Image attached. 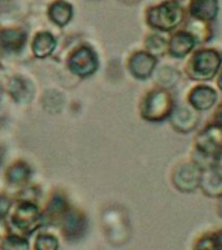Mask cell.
I'll return each mask as SVG.
<instances>
[{
	"instance_id": "1",
	"label": "cell",
	"mask_w": 222,
	"mask_h": 250,
	"mask_svg": "<svg viewBox=\"0 0 222 250\" xmlns=\"http://www.w3.org/2000/svg\"><path fill=\"white\" fill-rule=\"evenodd\" d=\"M222 66V51L217 47L199 46L183 60V77L192 82H212Z\"/></svg>"
},
{
	"instance_id": "2",
	"label": "cell",
	"mask_w": 222,
	"mask_h": 250,
	"mask_svg": "<svg viewBox=\"0 0 222 250\" xmlns=\"http://www.w3.org/2000/svg\"><path fill=\"white\" fill-rule=\"evenodd\" d=\"M185 5L173 0H160L148 5L144 11V21L149 30L170 34L186 22Z\"/></svg>"
},
{
	"instance_id": "3",
	"label": "cell",
	"mask_w": 222,
	"mask_h": 250,
	"mask_svg": "<svg viewBox=\"0 0 222 250\" xmlns=\"http://www.w3.org/2000/svg\"><path fill=\"white\" fill-rule=\"evenodd\" d=\"M221 155L222 126L209 120L195 134L190 158L204 169L217 163V159Z\"/></svg>"
},
{
	"instance_id": "4",
	"label": "cell",
	"mask_w": 222,
	"mask_h": 250,
	"mask_svg": "<svg viewBox=\"0 0 222 250\" xmlns=\"http://www.w3.org/2000/svg\"><path fill=\"white\" fill-rule=\"evenodd\" d=\"M177 103L171 90L153 86L139 102V116L149 124H161L169 120Z\"/></svg>"
},
{
	"instance_id": "5",
	"label": "cell",
	"mask_w": 222,
	"mask_h": 250,
	"mask_svg": "<svg viewBox=\"0 0 222 250\" xmlns=\"http://www.w3.org/2000/svg\"><path fill=\"white\" fill-rule=\"evenodd\" d=\"M203 168L191 158L181 160L171 168L170 183L175 190L183 194H191L199 190Z\"/></svg>"
},
{
	"instance_id": "6",
	"label": "cell",
	"mask_w": 222,
	"mask_h": 250,
	"mask_svg": "<svg viewBox=\"0 0 222 250\" xmlns=\"http://www.w3.org/2000/svg\"><path fill=\"white\" fill-rule=\"evenodd\" d=\"M43 214L34 202L21 201L11 214V224L21 234L29 236L43 226Z\"/></svg>"
},
{
	"instance_id": "7",
	"label": "cell",
	"mask_w": 222,
	"mask_h": 250,
	"mask_svg": "<svg viewBox=\"0 0 222 250\" xmlns=\"http://www.w3.org/2000/svg\"><path fill=\"white\" fill-rule=\"evenodd\" d=\"M220 99L221 93L209 82H194V85L188 87L185 95V102L187 104H190L200 113L212 111Z\"/></svg>"
},
{
	"instance_id": "8",
	"label": "cell",
	"mask_w": 222,
	"mask_h": 250,
	"mask_svg": "<svg viewBox=\"0 0 222 250\" xmlns=\"http://www.w3.org/2000/svg\"><path fill=\"white\" fill-rule=\"evenodd\" d=\"M167 123L175 133L190 134L199 128L202 123V113L187 104L185 101L181 103L177 102Z\"/></svg>"
},
{
	"instance_id": "9",
	"label": "cell",
	"mask_w": 222,
	"mask_h": 250,
	"mask_svg": "<svg viewBox=\"0 0 222 250\" xmlns=\"http://www.w3.org/2000/svg\"><path fill=\"white\" fill-rule=\"evenodd\" d=\"M157 65L159 59L147 52L144 48L132 51L126 62L129 73L138 81H147L152 78Z\"/></svg>"
},
{
	"instance_id": "10",
	"label": "cell",
	"mask_w": 222,
	"mask_h": 250,
	"mask_svg": "<svg viewBox=\"0 0 222 250\" xmlns=\"http://www.w3.org/2000/svg\"><path fill=\"white\" fill-rule=\"evenodd\" d=\"M70 72L79 77H89L99 68V58L96 52L89 46H81L73 51L68 60Z\"/></svg>"
},
{
	"instance_id": "11",
	"label": "cell",
	"mask_w": 222,
	"mask_h": 250,
	"mask_svg": "<svg viewBox=\"0 0 222 250\" xmlns=\"http://www.w3.org/2000/svg\"><path fill=\"white\" fill-rule=\"evenodd\" d=\"M198 47V43L185 27L167 34V56L173 60H185Z\"/></svg>"
},
{
	"instance_id": "12",
	"label": "cell",
	"mask_w": 222,
	"mask_h": 250,
	"mask_svg": "<svg viewBox=\"0 0 222 250\" xmlns=\"http://www.w3.org/2000/svg\"><path fill=\"white\" fill-rule=\"evenodd\" d=\"M185 8L188 19L214 22L220 16L221 4L220 0H187Z\"/></svg>"
},
{
	"instance_id": "13",
	"label": "cell",
	"mask_w": 222,
	"mask_h": 250,
	"mask_svg": "<svg viewBox=\"0 0 222 250\" xmlns=\"http://www.w3.org/2000/svg\"><path fill=\"white\" fill-rule=\"evenodd\" d=\"M199 190L203 195L210 199H220L222 197V169L217 164L203 169Z\"/></svg>"
},
{
	"instance_id": "14",
	"label": "cell",
	"mask_w": 222,
	"mask_h": 250,
	"mask_svg": "<svg viewBox=\"0 0 222 250\" xmlns=\"http://www.w3.org/2000/svg\"><path fill=\"white\" fill-rule=\"evenodd\" d=\"M62 234L69 241H77L86 230V218L79 210L70 208L66 211L61 220Z\"/></svg>"
},
{
	"instance_id": "15",
	"label": "cell",
	"mask_w": 222,
	"mask_h": 250,
	"mask_svg": "<svg viewBox=\"0 0 222 250\" xmlns=\"http://www.w3.org/2000/svg\"><path fill=\"white\" fill-rule=\"evenodd\" d=\"M182 77L183 73L179 68L167 64V62H163V64L159 62V65L155 69V73L152 76V80L155 82V86L166 90H173L179 85Z\"/></svg>"
},
{
	"instance_id": "16",
	"label": "cell",
	"mask_w": 222,
	"mask_h": 250,
	"mask_svg": "<svg viewBox=\"0 0 222 250\" xmlns=\"http://www.w3.org/2000/svg\"><path fill=\"white\" fill-rule=\"evenodd\" d=\"M8 93L16 103L27 104L33 101L35 89L31 81L21 76H15L8 82Z\"/></svg>"
},
{
	"instance_id": "17",
	"label": "cell",
	"mask_w": 222,
	"mask_h": 250,
	"mask_svg": "<svg viewBox=\"0 0 222 250\" xmlns=\"http://www.w3.org/2000/svg\"><path fill=\"white\" fill-rule=\"evenodd\" d=\"M214 22H206L202 20H194L187 17L186 22L183 23V27L187 31H190L199 46H206L212 42L214 38L216 30L213 26Z\"/></svg>"
},
{
	"instance_id": "18",
	"label": "cell",
	"mask_w": 222,
	"mask_h": 250,
	"mask_svg": "<svg viewBox=\"0 0 222 250\" xmlns=\"http://www.w3.org/2000/svg\"><path fill=\"white\" fill-rule=\"evenodd\" d=\"M26 39V31L22 29L5 27L0 30V48L7 52H18L25 46Z\"/></svg>"
},
{
	"instance_id": "19",
	"label": "cell",
	"mask_w": 222,
	"mask_h": 250,
	"mask_svg": "<svg viewBox=\"0 0 222 250\" xmlns=\"http://www.w3.org/2000/svg\"><path fill=\"white\" fill-rule=\"evenodd\" d=\"M48 19L57 26H66L74 16L73 5L66 0H55L47 8Z\"/></svg>"
},
{
	"instance_id": "20",
	"label": "cell",
	"mask_w": 222,
	"mask_h": 250,
	"mask_svg": "<svg viewBox=\"0 0 222 250\" xmlns=\"http://www.w3.org/2000/svg\"><path fill=\"white\" fill-rule=\"evenodd\" d=\"M56 38H55L52 33L47 30L38 31L33 38L31 42V51L34 54L35 58L44 59L47 56H50L56 48Z\"/></svg>"
},
{
	"instance_id": "21",
	"label": "cell",
	"mask_w": 222,
	"mask_h": 250,
	"mask_svg": "<svg viewBox=\"0 0 222 250\" xmlns=\"http://www.w3.org/2000/svg\"><path fill=\"white\" fill-rule=\"evenodd\" d=\"M143 48L160 60L167 56V34L151 30L143 41Z\"/></svg>"
},
{
	"instance_id": "22",
	"label": "cell",
	"mask_w": 222,
	"mask_h": 250,
	"mask_svg": "<svg viewBox=\"0 0 222 250\" xmlns=\"http://www.w3.org/2000/svg\"><path fill=\"white\" fill-rule=\"evenodd\" d=\"M68 210H69V205H68L65 197L61 193H55L47 205L46 212L43 214V219L48 220L50 223H55V224L61 223L62 218Z\"/></svg>"
},
{
	"instance_id": "23",
	"label": "cell",
	"mask_w": 222,
	"mask_h": 250,
	"mask_svg": "<svg viewBox=\"0 0 222 250\" xmlns=\"http://www.w3.org/2000/svg\"><path fill=\"white\" fill-rule=\"evenodd\" d=\"M31 169L30 167L27 166L25 162H16L8 168L7 172H5V176H7L8 183L15 184V185H19V184L25 183L29 177H30Z\"/></svg>"
},
{
	"instance_id": "24",
	"label": "cell",
	"mask_w": 222,
	"mask_h": 250,
	"mask_svg": "<svg viewBox=\"0 0 222 250\" xmlns=\"http://www.w3.org/2000/svg\"><path fill=\"white\" fill-rule=\"evenodd\" d=\"M192 250H222L214 230H206L199 234L192 244Z\"/></svg>"
},
{
	"instance_id": "25",
	"label": "cell",
	"mask_w": 222,
	"mask_h": 250,
	"mask_svg": "<svg viewBox=\"0 0 222 250\" xmlns=\"http://www.w3.org/2000/svg\"><path fill=\"white\" fill-rule=\"evenodd\" d=\"M42 104L47 112L58 113L64 107V97L56 90H50L44 94Z\"/></svg>"
},
{
	"instance_id": "26",
	"label": "cell",
	"mask_w": 222,
	"mask_h": 250,
	"mask_svg": "<svg viewBox=\"0 0 222 250\" xmlns=\"http://www.w3.org/2000/svg\"><path fill=\"white\" fill-rule=\"evenodd\" d=\"M1 250H30V244L21 234L11 233L3 238Z\"/></svg>"
},
{
	"instance_id": "27",
	"label": "cell",
	"mask_w": 222,
	"mask_h": 250,
	"mask_svg": "<svg viewBox=\"0 0 222 250\" xmlns=\"http://www.w3.org/2000/svg\"><path fill=\"white\" fill-rule=\"evenodd\" d=\"M58 240L52 233H39L34 241V250H58Z\"/></svg>"
},
{
	"instance_id": "28",
	"label": "cell",
	"mask_w": 222,
	"mask_h": 250,
	"mask_svg": "<svg viewBox=\"0 0 222 250\" xmlns=\"http://www.w3.org/2000/svg\"><path fill=\"white\" fill-rule=\"evenodd\" d=\"M12 199L7 194H0V220H4L11 212Z\"/></svg>"
},
{
	"instance_id": "29",
	"label": "cell",
	"mask_w": 222,
	"mask_h": 250,
	"mask_svg": "<svg viewBox=\"0 0 222 250\" xmlns=\"http://www.w3.org/2000/svg\"><path fill=\"white\" fill-rule=\"evenodd\" d=\"M210 121H213L216 124L221 125L222 126V98L220 99L216 107L212 109V116H210Z\"/></svg>"
},
{
	"instance_id": "30",
	"label": "cell",
	"mask_w": 222,
	"mask_h": 250,
	"mask_svg": "<svg viewBox=\"0 0 222 250\" xmlns=\"http://www.w3.org/2000/svg\"><path fill=\"white\" fill-rule=\"evenodd\" d=\"M214 82H216V87L218 89V91L222 94V66L217 76H216V78H214Z\"/></svg>"
},
{
	"instance_id": "31",
	"label": "cell",
	"mask_w": 222,
	"mask_h": 250,
	"mask_svg": "<svg viewBox=\"0 0 222 250\" xmlns=\"http://www.w3.org/2000/svg\"><path fill=\"white\" fill-rule=\"evenodd\" d=\"M214 234H216V237H217L218 244H220V246L222 248V227L221 228H218V229L214 230Z\"/></svg>"
},
{
	"instance_id": "32",
	"label": "cell",
	"mask_w": 222,
	"mask_h": 250,
	"mask_svg": "<svg viewBox=\"0 0 222 250\" xmlns=\"http://www.w3.org/2000/svg\"><path fill=\"white\" fill-rule=\"evenodd\" d=\"M217 212L220 215V218H222V197L217 199Z\"/></svg>"
},
{
	"instance_id": "33",
	"label": "cell",
	"mask_w": 222,
	"mask_h": 250,
	"mask_svg": "<svg viewBox=\"0 0 222 250\" xmlns=\"http://www.w3.org/2000/svg\"><path fill=\"white\" fill-rule=\"evenodd\" d=\"M122 3L125 4H136V3H140L142 0H120Z\"/></svg>"
},
{
	"instance_id": "34",
	"label": "cell",
	"mask_w": 222,
	"mask_h": 250,
	"mask_svg": "<svg viewBox=\"0 0 222 250\" xmlns=\"http://www.w3.org/2000/svg\"><path fill=\"white\" fill-rule=\"evenodd\" d=\"M4 155H5V150H4L3 146H0V163H1V162H3Z\"/></svg>"
},
{
	"instance_id": "35",
	"label": "cell",
	"mask_w": 222,
	"mask_h": 250,
	"mask_svg": "<svg viewBox=\"0 0 222 250\" xmlns=\"http://www.w3.org/2000/svg\"><path fill=\"white\" fill-rule=\"evenodd\" d=\"M173 1H177V3H181V4H183V5H185L187 0H173Z\"/></svg>"
},
{
	"instance_id": "36",
	"label": "cell",
	"mask_w": 222,
	"mask_h": 250,
	"mask_svg": "<svg viewBox=\"0 0 222 250\" xmlns=\"http://www.w3.org/2000/svg\"><path fill=\"white\" fill-rule=\"evenodd\" d=\"M1 241H3V238L0 237V250H1Z\"/></svg>"
},
{
	"instance_id": "37",
	"label": "cell",
	"mask_w": 222,
	"mask_h": 250,
	"mask_svg": "<svg viewBox=\"0 0 222 250\" xmlns=\"http://www.w3.org/2000/svg\"><path fill=\"white\" fill-rule=\"evenodd\" d=\"M0 98H1V89H0Z\"/></svg>"
}]
</instances>
